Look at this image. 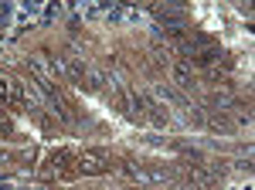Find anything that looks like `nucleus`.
I'll return each mask as SVG.
<instances>
[{"mask_svg":"<svg viewBox=\"0 0 255 190\" xmlns=\"http://www.w3.org/2000/svg\"><path fill=\"white\" fill-rule=\"evenodd\" d=\"M119 190H129V187H119Z\"/></svg>","mask_w":255,"mask_h":190,"instance_id":"0eeeda50","label":"nucleus"},{"mask_svg":"<svg viewBox=\"0 0 255 190\" xmlns=\"http://www.w3.org/2000/svg\"><path fill=\"white\" fill-rule=\"evenodd\" d=\"M10 98H14V82L0 78V102H10Z\"/></svg>","mask_w":255,"mask_h":190,"instance_id":"39448f33","label":"nucleus"},{"mask_svg":"<svg viewBox=\"0 0 255 190\" xmlns=\"http://www.w3.org/2000/svg\"><path fill=\"white\" fill-rule=\"evenodd\" d=\"M146 112H150V122H153V126H167V109H163V105L146 102Z\"/></svg>","mask_w":255,"mask_h":190,"instance_id":"7ed1b4c3","label":"nucleus"},{"mask_svg":"<svg viewBox=\"0 0 255 190\" xmlns=\"http://www.w3.org/2000/svg\"><path fill=\"white\" fill-rule=\"evenodd\" d=\"M75 173H82V177H102V173H109V153L106 150L75 153Z\"/></svg>","mask_w":255,"mask_h":190,"instance_id":"f257e3e1","label":"nucleus"},{"mask_svg":"<svg viewBox=\"0 0 255 190\" xmlns=\"http://www.w3.org/2000/svg\"><path fill=\"white\" fill-rule=\"evenodd\" d=\"M204 126H211V129H221V133H228L232 129V119L225 112H208L204 115Z\"/></svg>","mask_w":255,"mask_h":190,"instance_id":"f03ea898","label":"nucleus"},{"mask_svg":"<svg viewBox=\"0 0 255 190\" xmlns=\"http://www.w3.org/2000/svg\"><path fill=\"white\" fill-rule=\"evenodd\" d=\"M153 190H187L184 184H160V187H153Z\"/></svg>","mask_w":255,"mask_h":190,"instance_id":"423d86ee","label":"nucleus"},{"mask_svg":"<svg viewBox=\"0 0 255 190\" xmlns=\"http://www.w3.org/2000/svg\"><path fill=\"white\" fill-rule=\"evenodd\" d=\"M174 78H177V85H180V89H191V85H194V75L187 72V65H177Z\"/></svg>","mask_w":255,"mask_h":190,"instance_id":"20e7f679","label":"nucleus"}]
</instances>
